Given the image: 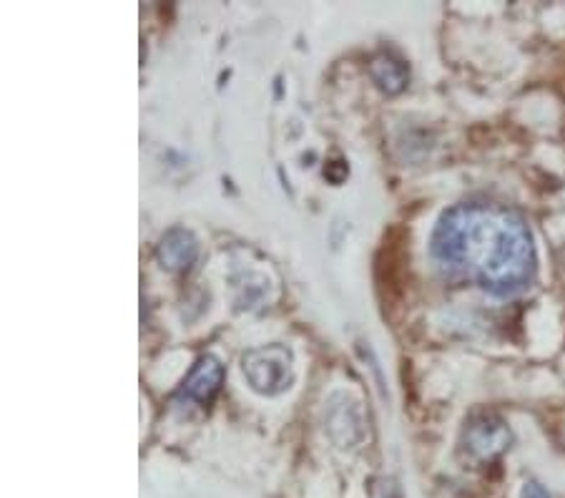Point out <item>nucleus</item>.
Wrapping results in <instances>:
<instances>
[{
  "label": "nucleus",
  "mask_w": 565,
  "mask_h": 498,
  "mask_svg": "<svg viewBox=\"0 0 565 498\" xmlns=\"http://www.w3.org/2000/svg\"><path fill=\"white\" fill-rule=\"evenodd\" d=\"M430 249L447 277L498 297L528 290L538 270L528 222L493 202H463L447 209L437 219Z\"/></svg>",
  "instance_id": "f257e3e1"
},
{
  "label": "nucleus",
  "mask_w": 565,
  "mask_h": 498,
  "mask_svg": "<svg viewBox=\"0 0 565 498\" xmlns=\"http://www.w3.org/2000/svg\"><path fill=\"white\" fill-rule=\"evenodd\" d=\"M244 375L262 395H279L292 383V355L284 345H264L244 355Z\"/></svg>",
  "instance_id": "f03ea898"
},
{
  "label": "nucleus",
  "mask_w": 565,
  "mask_h": 498,
  "mask_svg": "<svg viewBox=\"0 0 565 498\" xmlns=\"http://www.w3.org/2000/svg\"><path fill=\"white\" fill-rule=\"evenodd\" d=\"M460 446L473 463H490L510 446V431L498 415L483 413L465 426Z\"/></svg>",
  "instance_id": "7ed1b4c3"
},
{
  "label": "nucleus",
  "mask_w": 565,
  "mask_h": 498,
  "mask_svg": "<svg viewBox=\"0 0 565 498\" xmlns=\"http://www.w3.org/2000/svg\"><path fill=\"white\" fill-rule=\"evenodd\" d=\"M221 383H224V365L214 355H201L194 363V368L189 370V375H186L179 395L191 400V403L211 405L219 395Z\"/></svg>",
  "instance_id": "20e7f679"
},
{
  "label": "nucleus",
  "mask_w": 565,
  "mask_h": 498,
  "mask_svg": "<svg viewBox=\"0 0 565 498\" xmlns=\"http://www.w3.org/2000/svg\"><path fill=\"white\" fill-rule=\"evenodd\" d=\"M156 257L161 265L171 272H184L199 257V244H196L194 234L189 229L174 227L164 234V239L156 247Z\"/></svg>",
  "instance_id": "39448f33"
},
{
  "label": "nucleus",
  "mask_w": 565,
  "mask_h": 498,
  "mask_svg": "<svg viewBox=\"0 0 565 498\" xmlns=\"http://www.w3.org/2000/svg\"><path fill=\"white\" fill-rule=\"evenodd\" d=\"M370 76L385 94H400V91L407 86L410 71H407V66L400 61V58L377 56L375 61L370 63Z\"/></svg>",
  "instance_id": "423d86ee"
},
{
  "label": "nucleus",
  "mask_w": 565,
  "mask_h": 498,
  "mask_svg": "<svg viewBox=\"0 0 565 498\" xmlns=\"http://www.w3.org/2000/svg\"><path fill=\"white\" fill-rule=\"evenodd\" d=\"M520 498H550V496L545 493V488L540 486V483H525Z\"/></svg>",
  "instance_id": "0eeeda50"
}]
</instances>
